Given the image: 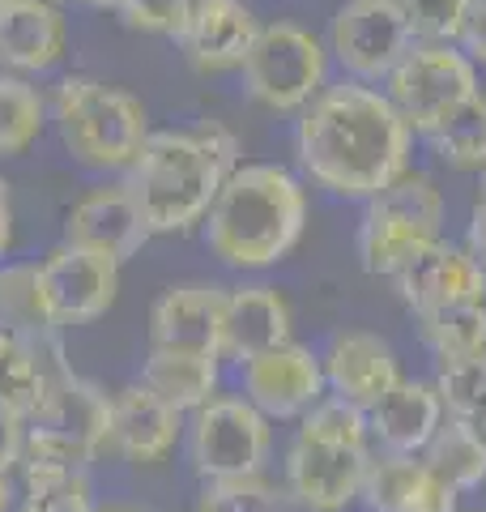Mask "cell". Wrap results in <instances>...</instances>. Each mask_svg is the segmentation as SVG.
<instances>
[{
    "label": "cell",
    "instance_id": "5",
    "mask_svg": "<svg viewBox=\"0 0 486 512\" xmlns=\"http://www.w3.org/2000/svg\"><path fill=\"white\" fill-rule=\"evenodd\" d=\"M52 120L64 150L90 171H128L154 133L141 99L99 77H64L52 99Z\"/></svg>",
    "mask_w": 486,
    "mask_h": 512
},
{
    "label": "cell",
    "instance_id": "9",
    "mask_svg": "<svg viewBox=\"0 0 486 512\" xmlns=\"http://www.w3.org/2000/svg\"><path fill=\"white\" fill-rule=\"evenodd\" d=\"M184 440H188V461L201 474V483L243 478V474H261L269 466L273 423L248 397H214L197 414H188Z\"/></svg>",
    "mask_w": 486,
    "mask_h": 512
},
{
    "label": "cell",
    "instance_id": "31",
    "mask_svg": "<svg viewBox=\"0 0 486 512\" xmlns=\"http://www.w3.org/2000/svg\"><path fill=\"white\" fill-rule=\"evenodd\" d=\"M435 393L444 402L448 419L478 423L486 410V355L474 359H435Z\"/></svg>",
    "mask_w": 486,
    "mask_h": 512
},
{
    "label": "cell",
    "instance_id": "1",
    "mask_svg": "<svg viewBox=\"0 0 486 512\" xmlns=\"http://www.w3.org/2000/svg\"><path fill=\"white\" fill-rule=\"evenodd\" d=\"M414 133L380 86L342 77L299 111L295 163L307 184L342 201H371L410 171Z\"/></svg>",
    "mask_w": 486,
    "mask_h": 512
},
{
    "label": "cell",
    "instance_id": "7",
    "mask_svg": "<svg viewBox=\"0 0 486 512\" xmlns=\"http://www.w3.org/2000/svg\"><path fill=\"white\" fill-rule=\"evenodd\" d=\"M329 47L320 35L295 22H269L256 35L248 60H243V90L252 103L278 116H299V111L329 86Z\"/></svg>",
    "mask_w": 486,
    "mask_h": 512
},
{
    "label": "cell",
    "instance_id": "43",
    "mask_svg": "<svg viewBox=\"0 0 486 512\" xmlns=\"http://www.w3.org/2000/svg\"><path fill=\"white\" fill-rule=\"evenodd\" d=\"M9 338H13V333H5V329H0V355H5V346H9Z\"/></svg>",
    "mask_w": 486,
    "mask_h": 512
},
{
    "label": "cell",
    "instance_id": "38",
    "mask_svg": "<svg viewBox=\"0 0 486 512\" xmlns=\"http://www.w3.org/2000/svg\"><path fill=\"white\" fill-rule=\"evenodd\" d=\"M465 248L474 252V261L486 269V192L474 201V210H469V227H465Z\"/></svg>",
    "mask_w": 486,
    "mask_h": 512
},
{
    "label": "cell",
    "instance_id": "35",
    "mask_svg": "<svg viewBox=\"0 0 486 512\" xmlns=\"http://www.w3.org/2000/svg\"><path fill=\"white\" fill-rule=\"evenodd\" d=\"M18 512H94L86 474L60 478V483H47V487H30Z\"/></svg>",
    "mask_w": 486,
    "mask_h": 512
},
{
    "label": "cell",
    "instance_id": "34",
    "mask_svg": "<svg viewBox=\"0 0 486 512\" xmlns=\"http://www.w3.org/2000/svg\"><path fill=\"white\" fill-rule=\"evenodd\" d=\"M192 0H120L116 13L128 30H141V35H171L180 30L184 13Z\"/></svg>",
    "mask_w": 486,
    "mask_h": 512
},
{
    "label": "cell",
    "instance_id": "42",
    "mask_svg": "<svg viewBox=\"0 0 486 512\" xmlns=\"http://www.w3.org/2000/svg\"><path fill=\"white\" fill-rule=\"evenodd\" d=\"M474 427H478V436H482V440H486V410H482V414H478V423H474Z\"/></svg>",
    "mask_w": 486,
    "mask_h": 512
},
{
    "label": "cell",
    "instance_id": "12",
    "mask_svg": "<svg viewBox=\"0 0 486 512\" xmlns=\"http://www.w3.org/2000/svg\"><path fill=\"white\" fill-rule=\"evenodd\" d=\"M120 291V261L103 252L60 244L39 265V303L56 333L99 320Z\"/></svg>",
    "mask_w": 486,
    "mask_h": 512
},
{
    "label": "cell",
    "instance_id": "24",
    "mask_svg": "<svg viewBox=\"0 0 486 512\" xmlns=\"http://www.w3.org/2000/svg\"><path fill=\"white\" fill-rule=\"evenodd\" d=\"M64 372H73V367L64 363V346L56 329L35 333V338H9L5 355H0V406L30 419Z\"/></svg>",
    "mask_w": 486,
    "mask_h": 512
},
{
    "label": "cell",
    "instance_id": "37",
    "mask_svg": "<svg viewBox=\"0 0 486 512\" xmlns=\"http://www.w3.org/2000/svg\"><path fill=\"white\" fill-rule=\"evenodd\" d=\"M457 47L478 64V69H486V0H474V5H469V18H465Z\"/></svg>",
    "mask_w": 486,
    "mask_h": 512
},
{
    "label": "cell",
    "instance_id": "21",
    "mask_svg": "<svg viewBox=\"0 0 486 512\" xmlns=\"http://www.w3.org/2000/svg\"><path fill=\"white\" fill-rule=\"evenodd\" d=\"M290 303L278 286L269 282H243L226 291V320H222V359L248 363L273 346L290 342Z\"/></svg>",
    "mask_w": 486,
    "mask_h": 512
},
{
    "label": "cell",
    "instance_id": "41",
    "mask_svg": "<svg viewBox=\"0 0 486 512\" xmlns=\"http://www.w3.org/2000/svg\"><path fill=\"white\" fill-rule=\"evenodd\" d=\"M77 5H90V9H116L120 0H77Z\"/></svg>",
    "mask_w": 486,
    "mask_h": 512
},
{
    "label": "cell",
    "instance_id": "2",
    "mask_svg": "<svg viewBox=\"0 0 486 512\" xmlns=\"http://www.w3.org/2000/svg\"><path fill=\"white\" fill-rule=\"evenodd\" d=\"M201 227L209 252L226 269H273L303 239L307 180L282 163H243L222 180Z\"/></svg>",
    "mask_w": 486,
    "mask_h": 512
},
{
    "label": "cell",
    "instance_id": "28",
    "mask_svg": "<svg viewBox=\"0 0 486 512\" xmlns=\"http://www.w3.org/2000/svg\"><path fill=\"white\" fill-rule=\"evenodd\" d=\"M435 158L452 171L482 175L486 171V90H478L457 116H448L435 133L427 137Z\"/></svg>",
    "mask_w": 486,
    "mask_h": 512
},
{
    "label": "cell",
    "instance_id": "25",
    "mask_svg": "<svg viewBox=\"0 0 486 512\" xmlns=\"http://www.w3.org/2000/svg\"><path fill=\"white\" fill-rule=\"evenodd\" d=\"M141 384L180 414H197L218 397V359L150 350V359L141 363Z\"/></svg>",
    "mask_w": 486,
    "mask_h": 512
},
{
    "label": "cell",
    "instance_id": "44",
    "mask_svg": "<svg viewBox=\"0 0 486 512\" xmlns=\"http://www.w3.org/2000/svg\"><path fill=\"white\" fill-rule=\"evenodd\" d=\"M103 512H141V508H103Z\"/></svg>",
    "mask_w": 486,
    "mask_h": 512
},
{
    "label": "cell",
    "instance_id": "16",
    "mask_svg": "<svg viewBox=\"0 0 486 512\" xmlns=\"http://www.w3.org/2000/svg\"><path fill=\"white\" fill-rule=\"evenodd\" d=\"M222 320H226L222 286L214 282L171 286L150 312V350L222 359Z\"/></svg>",
    "mask_w": 486,
    "mask_h": 512
},
{
    "label": "cell",
    "instance_id": "19",
    "mask_svg": "<svg viewBox=\"0 0 486 512\" xmlns=\"http://www.w3.org/2000/svg\"><path fill=\"white\" fill-rule=\"evenodd\" d=\"M188 427V414L154 397L145 384H128L111 397V427H107V453H116L133 466H158L162 457L180 444Z\"/></svg>",
    "mask_w": 486,
    "mask_h": 512
},
{
    "label": "cell",
    "instance_id": "10",
    "mask_svg": "<svg viewBox=\"0 0 486 512\" xmlns=\"http://www.w3.org/2000/svg\"><path fill=\"white\" fill-rule=\"evenodd\" d=\"M371 448L333 440L320 431L295 427V440L282 461L286 500H295L303 512H350L363 495Z\"/></svg>",
    "mask_w": 486,
    "mask_h": 512
},
{
    "label": "cell",
    "instance_id": "13",
    "mask_svg": "<svg viewBox=\"0 0 486 512\" xmlns=\"http://www.w3.org/2000/svg\"><path fill=\"white\" fill-rule=\"evenodd\" d=\"M239 397H248L269 423H299L320 397H329L320 350L290 338L286 346L239 363Z\"/></svg>",
    "mask_w": 486,
    "mask_h": 512
},
{
    "label": "cell",
    "instance_id": "29",
    "mask_svg": "<svg viewBox=\"0 0 486 512\" xmlns=\"http://www.w3.org/2000/svg\"><path fill=\"white\" fill-rule=\"evenodd\" d=\"M47 124L43 94L22 77L0 73V158H18L39 141Z\"/></svg>",
    "mask_w": 486,
    "mask_h": 512
},
{
    "label": "cell",
    "instance_id": "18",
    "mask_svg": "<svg viewBox=\"0 0 486 512\" xmlns=\"http://www.w3.org/2000/svg\"><path fill=\"white\" fill-rule=\"evenodd\" d=\"M359 504L367 512H457L461 495L418 453H388L371 448Z\"/></svg>",
    "mask_w": 486,
    "mask_h": 512
},
{
    "label": "cell",
    "instance_id": "40",
    "mask_svg": "<svg viewBox=\"0 0 486 512\" xmlns=\"http://www.w3.org/2000/svg\"><path fill=\"white\" fill-rule=\"evenodd\" d=\"M13 508V474L0 470V512H9Z\"/></svg>",
    "mask_w": 486,
    "mask_h": 512
},
{
    "label": "cell",
    "instance_id": "30",
    "mask_svg": "<svg viewBox=\"0 0 486 512\" xmlns=\"http://www.w3.org/2000/svg\"><path fill=\"white\" fill-rule=\"evenodd\" d=\"M0 329L13 338L52 333L39 303V265H5L0 269Z\"/></svg>",
    "mask_w": 486,
    "mask_h": 512
},
{
    "label": "cell",
    "instance_id": "26",
    "mask_svg": "<svg viewBox=\"0 0 486 512\" xmlns=\"http://www.w3.org/2000/svg\"><path fill=\"white\" fill-rule=\"evenodd\" d=\"M418 457L457 495H469L486 483V440L478 436V427L465 419H444V427L435 431L431 444Z\"/></svg>",
    "mask_w": 486,
    "mask_h": 512
},
{
    "label": "cell",
    "instance_id": "47",
    "mask_svg": "<svg viewBox=\"0 0 486 512\" xmlns=\"http://www.w3.org/2000/svg\"><path fill=\"white\" fill-rule=\"evenodd\" d=\"M0 5H9V0H0Z\"/></svg>",
    "mask_w": 486,
    "mask_h": 512
},
{
    "label": "cell",
    "instance_id": "45",
    "mask_svg": "<svg viewBox=\"0 0 486 512\" xmlns=\"http://www.w3.org/2000/svg\"><path fill=\"white\" fill-rule=\"evenodd\" d=\"M482 192H486V171H482Z\"/></svg>",
    "mask_w": 486,
    "mask_h": 512
},
{
    "label": "cell",
    "instance_id": "33",
    "mask_svg": "<svg viewBox=\"0 0 486 512\" xmlns=\"http://www.w3.org/2000/svg\"><path fill=\"white\" fill-rule=\"evenodd\" d=\"M414 43H457L474 0H397Z\"/></svg>",
    "mask_w": 486,
    "mask_h": 512
},
{
    "label": "cell",
    "instance_id": "22",
    "mask_svg": "<svg viewBox=\"0 0 486 512\" xmlns=\"http://www.w3.org/2000/svg\"><path fill=\"white\" fill-rule=\"evenodd\" d=\"M444 402L431 380L401 376L376 406L367 410L371 448H388V453H423L431 436L444 427Z\"/></svg>",
    "mask_w": 486,
    "mask_h": 512
},
{
    "label": "cell",
    "instance_id": "6",
    "mask_svg": "<svg viewBox=\"0 0 486 512\" xmlns=\"http://www.w3.org/2000/svg\"><path fill=\"white\" fill-rule=\"evenodd\" d=\"M448 197L427 171H405L388 184L380 197L363 201L359 218V261L367 274L393 282L405 265L435 239H444Z\"/></svg>",
    "mask_w": 486,
    "mask_h": 512
},
{
    "label": "cell",
    "instance_id": "8",
    "mask_svg": "<svg viewBox=\"0 0 486 512\" xmlns=\"http://www.w3.org/2000/svg\"><path fill=\"white\" fill-rule=\"evenodd\" d=\"M414 137H431L482 90V69L457 43H414L380 86Z\"/></svg>",
    "mask_w": 486,
    "mask_h": 512
},
{
    "label": "cell",
    "instance_id": "3",
    "mask_svg": "<svg viewBox=\"0 0 486 512\" xmlns=\"http://www.w3.org/2000/svg\"><path fill=\"white\" fill-rule=\"evenodd\" d=\"M222 180L226 171L197 128H158L124 171V188L150 235H180L205 222Z\"/></svg>",
    "mask_w": 486,
    "mask_h": 512
},
{
    "label": "cell",
    "instance_id": "46",
    "mask_svg": "<svg viewBox=\"0 0 486 512\" xmlns=\"http://www.w3.org/2000/svg\"><path fill=\"white\" fill-rule=\"evenodd\" d=\"M457 512H474V508H457Z\"/></svg>",
    "mask_w": 486,
    "mask_h": 512
},
{
    "label": "cell",
    "instance_id": "32",
    "mask_svg": "<svg viewBox=\"0 0 486 512\" xmlns=\"http://www.w3.org/2000/svg\"><path fill=\"white\" fill-rule=\"evenodd\" d=\"M286 487L261 474H243V478H214L201 491L197 512H282Z\"/></svg>",
    "mask_w": 486,
    "mask_h": 512
},
{
    "label": "cell",
    "instance_id": "4",
    "mask_svg": "<svg viewBox=\"0 0 486 512\" xmlns=\"http://www.w3.org/2000/svg\"><path fill=\"white\" fill-rule=\"evenodd\" d=\"M111 427V397L94 380L64 372L43 406L26 419V448H22V487H47L60 478L86 474V466L107 448Z\"/></svg>",
    "mask_w": 486,
    "mask_h": 512
},
{
    "label": "cell",
    "instance_id": "23",
    "mask_svg": "<svg viewBox=\"0 0 486 512\" xmlns=\"http://www.w3.org/2000/svg\"><path fill=\"white\" fill-rule=\"evenodd\" d=\"M69 52V22L56 0L0 5V64L18 73H47Z\"/></svg>",
    "mask_w": 486,
    "mask_h": 512
},
{
    "label": "cell",
    "instance_id": "17",
    "mask_svg": "<svg viewBox=\"0 0 486 512\" xmlns=\"http://www.w3.org/2000/svg\"><path fill=\"white\" fill-rule=\"evenodd\" d=\"M401 303L418 312L448 308V303H486V269L474 252L452 239H435L393 278Z\"/></svg>",
    "mask_w": 486,
    "mask_h": 512
},
{
    "label": "cell",
    "instance_id": "15",
    "mask_svg": "<svg viewBox=\"0 0 486 512\" xmlns=\"http://www.w3.org/2000/svg\"><path fill=\"white\" fill-rule=\"evenodd\" d=\"M320 363H324V389H329V397H342V402L359 410H371L405 376L393 342L371 329H337L324 342Z\"/></svg>",
    "mask_w": 486,
    "mask_h": 512
},
{
    "label": "cell",
    "instance_id": "20",
    "mask_svg": "<svg viewBox=\"0 0 486 512\" xmlns=\"http://www.w3.org/2000/svg\"><path fill=\"white\" fill-rule=\"evenodd\" d=\"M145 239H150V227H145L137 201L128 197L124 184L86 192L64 218V244L103 252L120 265L145 248Z\"/></svg>",
    "mask_w": 486,
    "mask_h": 512
},
{
    "label": "cell",
    "instance_id": "39",
    "mask_svg": "<svg viewBox=\"0 0 486 512\" xmlns=\"http://www.w3.org/2000/svg\"><path fill=\"white\" fill-rule=\"evenodd\" d=\"M13 248V205H9V192H0V261L9 256Z\"/></svg>",
    "mask_w": 486,
    "mask_h": 512
},
{
    "label": "cell",
    "instance_id": "14",
    "mask_svg": "<svg viewBox=\"0 0 486 512\" xmlns=\"http://www.w3.org/2000/svg\"><path fill=\"white\" fill-rule=\"evenodd\" d=\"M256 35H261V22L252 18L243 0H192L180 30H175V43H180L192 73L218 77L243 69Z\"/></svg>",
    "mask_w": 486,
    "mask_h": 512
},
{
    "label": "cell",
    "instance_id": "27",
    "mask_svg": "<svg viewBox=\"0 0 486 512\" xmlns=\"http://www.w3.org/2000/svg\"><path fill=\"white\" fill-rule=\"evenodd\" d=\"M418 333L435 359H474L486 355V303H448L418 312Z\"/></svg>",
    "mask_w": 486,
    "mask_h": 512
},
{
    "label": "cell",
    "instance_id": "36",
    "mask_svg": "<svg viewBox=\"0 0 486 512\" xmlns=\"http://www.w3.org/2000/svg\"><path fill=\"white\" fill-rule=\"evenodd\" d=\"M22 448H26V419L18 410L0 406V470H5V474L18 470Z\"/></svg>",
    "mask_w": 486,
    "mask_h": 512
},
{
    "label": "cell",
    "instance_id": "11",
    "mask_svg": "<svg viewBox=\"0 0 486 512\" xmlns=\"http://www.w3.org/2000/svg\"><path fill=\"white\" fill-rule=\"evenodd\" d=\"M324 47L350 82L384 86L397 60L414 47V35L397 0H346L333 13Z\"/></svg>",
    "mask_w": 486,
    "mask_h": 512
}]
</instances>
